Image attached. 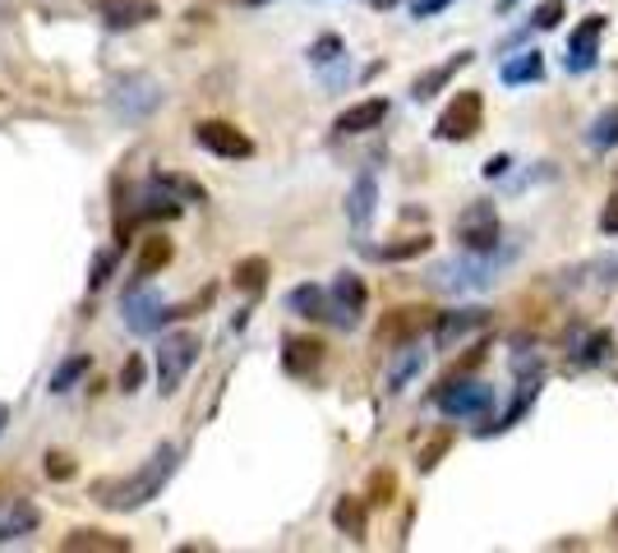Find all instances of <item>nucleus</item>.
Here are the masks:
<instances>
[{
  "instance_id": "nucleus-1",
  "label": "nucleus",
  "mask_w": 618,
  "mask_h": 553,
  "mask_svg": "<svg viewBox=\"0 0 618 553\" xmlns=\"http://www.w3.org/2000/svg\"><path fill=\"white\" fill-rule=\"evenodd\" d=\"M176 471H180V448L176 443H158V448H152V456L139 461L130 475L92 484V499H98L107 512H139V507H148L176 480Z\"/></svg>"
},
{
  "instance_id": "nucleus-2",
  "label": "nucleus",
  "mask_w": 618,
  "mask_h": 553,
  "mask_svg": "<svg viewBox=\"0 0 618 553\" xmlns=\"http://www.w3.org/2000/svg\"><path fill=\"white\" fill-rule=\"evenodd\" d=\"M517 259V244H499L494 254H467V259H448V263H435L425 272V282L435 291H448V295H461V291H480L499 276L508 263Z\"/></svg>"
},
{
  "instance_id": "nucleus-3",
  "label": "nucleus",
  "mask_w": 618,
  "mask_h": 553,
  "mask_svg": "<svg viewBox=\"0 0 618 553\" xmlns=\"http://www.w3.org/2000/svg\"><path fill=\"white\" fill-rule=\"evenodd\" d=\"M120 314H126V328L130 332L148 336V332H162L167 323L185 319V314H190V304H167L148 282H134L126 295H120Z\"/></svg>"
},
{
  "instance_id": "nucleus-4",
  "label": "nucleus",
  "mask_w": 618,
  "mask_h": 553,
  "mask_svg": "<svg viewBox=\"0 0 618 553\" xmlns=\"http://www.w3.org/2000/svg\"><path fill=\"white\" fill-rule=\"evenodd\" d=\"M107 102H111V111H116L120 120L139 125V120H148L152 111L162 107V88H158V79H148V74L130 70V74H116V79H111Z\"/></svg>"
},
{
  "instance_id": "nucleus-5",
  "label": "nucleus",
  "mask_w": 618,
  "mask_h": 553,
  "mask_svg": "<svg viewBox=\"0 0 618 553\" xmlns=\"http://www.w3.org/2000/svg\"><path fill=\"white\" fill-rule=\"evenodd\" d=\"M199 336L195 332H171V336H162L158 342V392L162 396H171V392H180V383H185V374L195 369V360H199Z\"/></svg>"
},
{
  "instance_id": "nucleus-6",
  "label": "nucleus",
  "mask_w": 618,
  "mask_h": 553,
  "mask_svg": "<svg viewBox=\"0 0 618 553\" xmlns=\"http://www.w3.org/2000/svg\"><path fill=\"white\" fill-rule=\"evenodd\" d=\"M494 388L489 383H471V379H452L443 388H435V406L448 415V420H480L494 411Z\"/></svg>"
},
{
  "instance_id": "nucleus-7",
  "label": "nucleus",
  "mask_w": 618,
  "mask_h": 553,
  "mask_svg": "<svg viewBox=\"0 0 618 553\" xmlns=\"http://www.w3.org/2000/svg\"><path fill=\"white\" fill-rule=\"evenodd\" d=\"M480 125H485V98H480L476 88H467V92H457V98L443 107L439 125H435V139L439 143H467V139L480 134Z\"/></svg>"
},
{
  "instance_id": "nucleus-8",
  "label": "nucleus",
  "mask_w": 618,
  "mask_h": 553,
  "mask_svg": "<svg viewBox=\"0 0 618 553\" xmlns=\"http://www.w3.org/2000/svg\"><path fill=\"white\" fill-rule=\"evenodd\" d=\"M365 304H369V291H365L360 276H356V272H337L332 286H328V319H323V323L351 332V328H360V319H365Z\"/></svg>"
},
{
  "instance_id": "nucleus-9",
  "label": "nucleus",
  "mask_w": 618,
  "mask_h": 553,
  "mask_svg": "<svg viewBox=\"0 0 618 553\" xmlns=\"http://www.w3.org/2000/svg\"><path fill=\"white\" fill-rule=\"evenodd\" d=\"M457 240L467 254H494L504 244V227H499V212L494 203H471L467 212L457 218Z\"/></svg>"
},
{
  "instance_id": "nucleus-10",
  "label": "nucleus",
  "mask_w": 618,
  "mask_h": 553,
  "mask_svg": "<svg viewBox=\"0 0 618 553\" xmlns=\"http://www.w3.org/2000/svg\"><path fill=\"white\" fill-rule=\"evenodd\" d=\"M195 143L203 152H212V158H222V162H250L255 158V139L245 130H236L231 120H199Z\"/></svg>"
},
{
  "instance_id": "nucleus-11",
  "label": "nucleus",
  "mask_w": 618,
  "mask_h": 553,
  "mask_svg": "<svg viewBox=\"0 0 618 553\" xmlns=\"http://www.w3.org/2000/svg\"><path fill=\"white\" fill-rule=\"evenodd\" d=\"M605 14H586L572 33H568V51H564V70L568 74H591L600 66V42H605Z\"/></svg>"
},
{
  "instance_id": "nucleus-12",
  "label": "nucleus",
  "mask_w": 618,
  "mask_h": 553,
  "mask_svg": "<svg viewBox=\"0 0 618 553\" xmlns=\"http://www.w3.org/2000/svg\"><path fill=\"white\" fill-rule=\"evenodd\" d=\"M480 328H489V310H480V304H467V310H448V314L435 319V346L439 351H452V346H461Z\"/></svg>"
},
{
  "instance_id": "nucleus-13",
  "label": "nucleus",
  "mask_w": 618,
  "mask_h": 553,
  "mask_svg": "<svg viewBox=\"0 0 618 553\" xmlns=\"http://www.w3.org/2000/svg\"><path fill=\"white\" fill-rule=\"evenodd\" d=\"M98 14H102L107 33H130V28H143V23L158 19L162 6L158 0H102Z\"/></svg>"
},
{
  "instance_id": "nucleus-14",
  "label": "nucleus",
  "mask_w": 618,
  "mask_h": 553,
  "mask_svg": "<svg viewBox=\"0 0 618 553\" xmlns=\"http://www.w3.org/2000/svg\"><path fill=\"white\" fill-rule=\"evenodd\" d=\"M540 388H545V374H521V383H517V392H512V406L499 415V420H485L480 429H476V439H494V434H508L512 424H521V415H527L531 406H536V396H540Z\"/></svg>"
},
{
  "instance_id": "nucleus-15",
  "label": "nucleus",
  "mask_w": 618,
  "mask_h": 553,
  "mask_svg": "<svg viewBox=\"0 0 618 553\" xmlns=\"http://www.w3.org/2000/svg\"><path fill=\"white\" fill-rule=\"evenodd\" d=\"M375 208H379V180H375V171H360L356 184L347 190V227L356 235H365L369 222H375Z\"/></svg>"
},
{
  "instance_id": "nucleus-16",
  "label": "nucleus",
  "mask_w": 618,
  "mask_h": 553,
  "mask_svg": "<svg viewBox=\"0 0 618 553\" xmlns=\"http://www.w3.org/2000/svg\"><path fill=\"white\" fill-rule=\"evenodd\" d=\"M471 60H476V51H457V56H448V60H443V66L416 74V83H411V102H429V98H439V92L457 79V70H467Z\"/></svg>"
},
{
  "instance_id": "nucleus-17",
  "label": "nucleus",
  "mask_w": 618,
  "mask_h": 553,
  "mask_svg": "<svg viewBox=\"0 0 618 553\" xmlns=\"http://www.w3.org/2000/svg\"><path fill=\"white\" fill-rule=\"evenodd\" d=\"M388 120V98H365V102H356V107H347L342 115L332 120V134H369V130H379Z\"/></svg>"
},
{
  "instance_id": "nucleus-18",
  "label": "nucleus",
  "mask_w": 618,
  "mask_h": 553,
  "mask_svg": "<svg viewBox=\"0 0 618 553\" xmlns=\"http://www.w3.org/2000/svg\"><path fill=\"white\" fill-rule=\"evenodd\" d=\"M282 364L291 379H315L323 369V342H315V336H287L282 342Z\"/></svg>"
},
{
  "instance_id": "nucleus-19",
  "label": "nucleus",
  "mask_w": 618,
  "mask_h": 553,
  "mask_svg": "<svg viewBox=\"0 0 618 553\" xmlns=\"http://www.w3.org/2000/svg\"><path fill=\"white\" fill-rule=\"evenodd\" d=\"M42 526V512L28 503V499H10L0 503V544H14L23 535H33Z\"/></svg>"
},
{
  "instance_id": "nucleus-20",
  "label": "nucleus",
  "mask_w": 618,
  "mask_h": 553,
  "mask_svg": "<svg viewBox=\"0 0 618 553\" xmlns=\"http://www.w3.org/2000/svg\"><path fill=\"white\" fill-rule=\"evenodd\" d=\"M499 79H504V88H527V83H540V79H545V56H540L536 47L508 56V60H504V70H499Z\"/></svg>"
},
{
  "instance_id": "nucleus-21",
  "label": "nucleus",
  "mask_w": 618,
  "mask_h": 553,
  "mask_svg": "<svg viewBox=\"0 0 618 553\" xmlns=\"http://www.w3.org/2000/svg\"><path fill=\"white\" fill-rule=\"evenodd\" d=\"M287 310L296 319H309V323H323L328 319V286L319 282H305V286H291L287 291Z\"/></svg>"
},
{
  "instance_id": "nucleus-22",
  "label": "nucleus",
  "mask_w": 618,
  "mask_h": 553,
  "mask_svg": "<svg viewBox=\"0 0 618 553\" xmlns=\"http://www.w3.org/2000/svg\"><path fill=\"white\" fill-rule=\"evenodd\" d=\"M420 369H425V351H420V342H401V351H397V360H392V369H388V392H392V396H397V392H407Z\"/></svg>"
},
{
  "instance_id": "nucleus-23",
  "label": "nucleus",
  "mask_w": 618,
  "mask_h": 553,
  "mask_svg": "<svg viewBox=\"0 0 618 553\" xmlns=\"http://www.w3.org/2000/svg\"><path fill=\"white\" fill-rule=\"evenodd\" d=\"M425 314L429 310H397L392 319L379 323V346H401V342H411V336L425 328Z\"/></svg>"
},
{
  "instance_id": "nucleus-24",
  "label": "nucleus",
  "mask_w": 618,
  "mask_h": 553,
  "mask_svg": "<svg viewBox=\"0 0 618 553\" xmlns=\"http://www.w3.org/2000/svg\"><path fill=\"white\" fill-rule=\"evenodd\" d=\"M60 549H70V553H83V549H92V553H111V549L126 553L130 540L126 535H107V531H70Z\"/></svg>"
},
{
  "instance_id": "nucleus-25",
  "label": "nucleus",
  "mask_w": 618,
  "mask_h": 553,
  "mask_svg": "<svg viewBox=\"0 0 618 553\" xmlns=\"http://www.w3.org/2000/svg\"><path fill=\"white\" fill-rule=\"evenodd\" d=\"M88 369H92V355H88V351H79V355H66V360L56 364V374H51V392H56V396H66L74 383H83V374H88Z\"/></svg>"
},
{
  "instance_id": "nucleus-26",
  "label": "nucleus",
  "mask_w": 618,
  "mask_h": 553,
  "mask_svg": "<svg viewBox=\"0 0 618 553\" xmlns=\"http://www.w3.org/2000/svg\"><path fill=\"white\" fill-rule=\"evenodd\" d=\"M609 355H614V336H609V332H586L581 342H572V360L586 364V369H591V364H605Z\"/></svg>"
},
{
  "instance_id": "nucleus-27",
  "label": "nucleus",
  "mask_w": 618,
  "mask_h": 553,
  "mask_svg": "<svg viewBox=\"0 0 618 553\" xmlns=\"http://www.w3.org/2000/svg\"><path fill=\"white\" fill-rule=\"evenodd\" d=\"M425 250H429V235H411V240H401V244H365V254L379 259V263H401V259H416Z\"/></svg>"
},
{
  "instance_id": "nucleus-28",
  "label": "nucleus",
  "mask_w": 618,
  "mask_h": 553,
  "mask_svg": "<svg viewBox=\"0 0 618 553\" xmlns=\"http://www.w3.org/2000/svg\"><path fill=\"white\" fill-rule=\"evenodd\" d=\"M309 66L315 70H328V66H347V42L337 33H323L315 47H309Z\"/></svg>"
},
{
  "instance_id": "nucleus-29",
  "label": "nucleus",
  "mask_w": 618,
  "mask_h": 553,
  "mask_svg": "<svg viewBox=\"0 0 618 553\" xmlns=\"http://www.w3.org/2000/svg\"><path fill=\"white\" fill-rule=\"evenodd\" d=\"M167 263H171V240L152 235V240L143 244V254H139V282H148V276H158Z\"/></svg>"
},
{
  "instance_id": "nucleus-30",
  "label": "nucleus",
  "mask_w": 618,
  "mask_h": 553,
  "mask_svg": "<svg viewBox=\"0 0 618 553\" xmlns=\"http://www.w3.org/2000/svg\"><path fill=\"white\" fill-rule=\"evenodd\" d=\"M231 276H236V286H240L245 295H259V291L268 286V259H240Z\"/></svg>"
},
{
  "instance_id": "nucleus-31",
  "label": "nucleus",
  "mask_w": 618,
  "mask_h": 553,
  "mask_svg": "<svg viewBox=\"0 0 618 553\" xmlns=\"http://www.w3.org/2000/svg\"><path fill=\"white\" fill-rule=\"evenodd\" d=\"M564 14H568V6H564V0H545V6H536V10H531V23L521 28V33H517L512 42L531 38V28H536V33H549V28H559V19H564Z\"/></svg>"
},
{
  "instance_id": "nucleus-32",
  "label": "nucleus",
  "mask_w": 618,
  "mask_h": 553,
  "mask_svg": "<svg viewBox=\"0 0 618 553\" xmlns=\"http://www.w3.org/2000/svg\"><path fill=\"white\" fill-rule=\"evenodd\" d=\"M586 143H591V148H618V107H605V111L591 120V130H586Z\"/></svg>"
},
{
  "instance_id": "nucleus-33",
  "label": "nucleus",
  "mask_w": 618,
  "mask_h": 553,
  "mask_svg": "<svg viewBox=\"0 0 618 553\" xmlns=\"http://www.w3.org/2000/svg\"><path fill=\"white\" fill-rule=\"evenodd\" d=\"M152 180H158L167 194H176L180 203H203V199H208V194H203V184H199V180H190V175H171V171H158Z\"/></svg>"
},
{
  "instance_id": "nucleus-34",
  "label": "nucleus",
  "mask_w": 618,
  "mask_h": 553,
  "mask_svg": "<svg viewBox=\"0 0 618 553\" xmlns=\"http://www.w3.org/2000/svg\"><path fill=\"white\" fill-rule=\"evenodd\" d=\"M332 521H337V531H347L351 540H365V503L360 499H342L332 507Z\"/></svg>"
},
{
  "instance_id": "nucleus-35",
  "label": "nucleus",
  "mask_w": 618,
  "mask_h": 553,
  "mask_svg": "<svg viewBox=\"0 0 618 553\" xmlns=\"http://www.w3.org/2000/svg\"><path fill=\"white\" fill-rule=\"evenodd\" d=\"M120 254H126V244H111V250H102L98 259H92V272H88V291H102L107 282H111V272H116V263H120Z\"/></svg>"
},
{
  "instance_id": "nucleus-36",
  "label": "nucleus",
  "mask_w": 618,
  "mask_h": 553,
  "mask_svg": "<svg viewBox=\"0 0 618 553\" xmlns=\"http://www.w3.org/2000/svg\"><path fill=\"white\" fill-rule=\"evenodd\" d=\"M143 388V355H130L120 369V392H139Z\"/></svg>"
},
{
  "instance_id": "nucleus-37",
  "label": "nucleus",
  "mask_w": 618,
  "mask_h": 553,
  "mask_svg": "<svg viewBox=\"0 0 618 553\" xmlns=\"http://www.w3.org/2000/svg\"><path fill=\"white\" fill-rule=\"evenodd\" d=\"M452 6V0H411V19H435Z\"/></svg>"
},
{
  "instance_id": "nucleus-38",
  "label": "nucleus",
  "mask_w": 618,
  "mask_h": 553,
  "mask_svg": "<svg viewBox=\"0 0 618 553\" xmlns=\"http://www.w3.org/2000/svg\"><path fill=\"white\" fill-rule=\"evenodd\" d=\"M47 475H51V480H70V475H74V461L60 456V452H51V456H47Z\"/></svg>"
},
{
  "instance_id": "nucleus-39",
  "label": "nucleus",
  "mask_w": 618,
  "mask_h": 553,
  "mask_svg": "<svg viewBox=\"0 0 618 553\" xmlns=\"http://www.w3.org/2000/svg\"><path fill=\"white\" fill-rule=\"evenodd\" d=\"M600 231H605V235H618V190H614V199H609L605 212H600Z\"/></svg>"
},
{
  "instance_id": "nucleus-40",
  "label": "nucleus",
  "mask_w": 618,
  "mask_h": 553,
  "mask_svg": "<svg viewBox=\"0 0 618 553\" xmlns=\"http://www.w3.org/2000/svg\"><path fill=\"white\" fill-rule=\"evenodd\" d=\"M508 167H512V158H508V152H499V158H489V162H485L480 175H485V180H499V175H508Z\"/></svg>"
},
{
  "instance_id": "nucleus-41",
  "label": "nucleus",
  "mask_w": 618,
  "mask_h": 553,
  "mask_svg": "<svg viewBox=\"0 0 618 553\" xmlns=\"http://www.w3.org/2000/svg\"><path fill=\"white\" fill-rule=\"evenodd\" d=\"M494 10H499V14H512V10H517V0H494Z\"/></svg>"
},
{
  "instance_id": "nucleus-42",
  "label": "nucleus",
  "mask_w": 618,
  "mask_h": 553,
  "mask_svg": "<svg viewBox=\"0 0 618 553\" xmlns=\"http://www.w3.org/2000/svg\"><path fill=\"white\" fill-rule=\"evenodd\" d=\"M6 429H10V406L0 402V434H6Z\"/></svg>"
},
{
  "instance_id": "nucleus-43",
  "label": "nucleus",
  "mask_w": 618,
  "mask_h": 553,
  "mask_svg": "<svg viewBox=\"0 0 618 553\" xmlns=\"http://www.w3.org/2000/svg\"><path fill=\"white\" fill-rule=\"evenodd\" d=\"M397 6V0H375V10H392Z\"/></svg>"
},
{
  "instance_id": "nucleus-44",
  "label": "nucleus",
  "mask_w": 618,
  "mask_h": 553,
  "mask_svg": "<svg viewBox=\"0 0 618 553\" xmlns=\"http://www.w3.org/2000/svg\"><path fill=\"white\" fill-rule=\"evenodd\" d=\"M245 6H268V0H245Z\"/></svg>"
}]
</instances>
